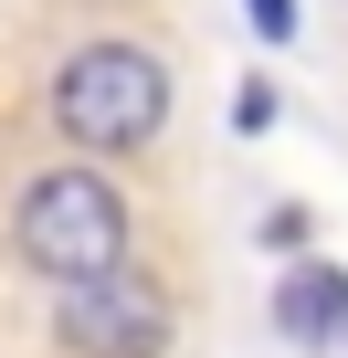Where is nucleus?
Segmentation results:
<instances>
[{"label":"nucleus","mask_w":348,"mask_h":358,"mask_svg":"<svg viewBox=\"0 0 348 358\" xmlns=\"http://www.w3.org/2000/svg\"><path fill=\"white\" fill-rule=\"evenodd\" d=\"M11 243H22V264L64 295V285H95V274H127L137 253V222H127V190L106 169H43L32 190H22V211H11Z\"/></svg>","instance_id":"nucleus-1"},{"label":"nucleus","mask_w":348,"mask_h":358,"mask_svg":"<svg viewBox=\"0 0 348 358\" xmlns=\"http://www.w3.org/2000/svg\"><path fill=\"white\" fill-rule=\"evenodd\" d=\"M274 327H285L295 348L348 337V274H337V264H285V285H274Z\"/></svg>","instance_id":"nucleus-4"},{"label":"nucleus","mask_w":348,"mask_h":358,"mask_svg":"<svg viewBox=\"0 0 348 358\" xmlns=\"http://www.w3.org/2000/svg\"><path fill=\"white\" fill-rule=\"evenodd\" d=\"M169 327H180V306H169V285L137 274V264L53 295V337L74 358H169Z\"/></svg>","instance_id":"nucleus-3"},{"label":"nucleus","mask_w":348,"mask_h":358,"mask_svg":"<svg viewBox=\"0 0 348 358\" xmlns=\"http://www.w3.org/2000/svg\"><path fill=\"white\" fill-rule=\"evenodd\" d=\"M53 127H64V148H85V158H137V148L169 127V64H158L148 43H85V53H64V74H53Z\"/></svg>","instance_id":"nucleus-2"},{"label":"nucleus","mask_w":348,"mask_h":358,"mask_svg":"<svg viewBox=\"0 0 348 358\" xmlns=\"http://www.w3.org/2000/svg\"><path fill=\"white\" fill-rule=\"evenodd\" d=\"M243 22H253L264 43H295V0H243Z\"/></svg>","instance_id":"nucleus-5"}]
</instances>
